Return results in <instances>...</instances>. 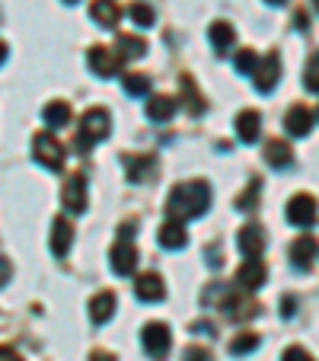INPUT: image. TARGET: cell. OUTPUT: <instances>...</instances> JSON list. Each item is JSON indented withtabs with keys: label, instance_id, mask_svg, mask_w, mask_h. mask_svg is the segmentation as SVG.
Returning <instances> with one entry per match:
<instances>
[{
	"label": "cell",
	"instance_id": "1",
	"mask_svg": "<svg viewBox=\"0 0 319 361\" xmlns=\"http://www.w3.org/2000/svg\"><path fill=\"white\" fill-rule=\"evenodd\" d=\"M211 208V185L208 183H179L176 189L166 198V212H170V221H192L201 218Z\"/></svg>",
	"mask_w": 319,
	"mask_h": 361
},
{
	"label": "cell",
	"instance_id": "2",
	"mask_svg": "<svg viewBox=\"0 0 319 361\" xmlns=\"http://www.w3.org/2000/svg\"><path fill=\"white\" fill-rule=\"evenodd\" d=\"M112 131V118L106 109H89L87 116L80 118V128H77V137H74V147L80 150V154H87L93 144L106 141Z\"/></svg>",
	"mask_w": 319,
	"mask_h": 361
},
{
	"label": "cell",
	"instance_id": "3",
	"mask_svg": "<svg viewBox=\"0 0 319 361\" xmlns=\"http://www.w3.org/2000/svg\"><path fill=\"white\" fill-rule=\"evenodd\" d=\"M32 157L51 173L64 170V147H61V141H58L55 135H48V131L32 137Z\"/></svg>",
	"mask_w": 319,
	"mask_h": 361
},
{
	"label": "cell",
	"instance_id": "4",
	"mask_svg": "<svg viewBox=\"0 0 319 361\" xmlns=\"http://www.w3.org/2000/svg\"><path fill=\"white\" fill-rule=\"evenodd\" d=\"M141 342H144V352H147L154 361H166L170 345H173L170 326H166V323H147L141 333Z\"/></svg>",
	"mask_w": 319,
	"mask_h": 361
},
{
	"label": "cell",
	"instance_id": "5",
	"mask_svg": "<svg viewBox=\"0 0 319 361\" xmlns=\"http://www.w3.org/2000/svg\"><path fill=\"white\" fill-rule=\"evenodd\" d=\"M252 80H256V90L258 93H272L275 90V83L281 80V58L275 55H265V58H258V64L252 68Z\"/></svg>",
	"mask_w": 319,
	"mask_h": 361
},
{
	"label": "cell",
	"instance_id": "6",
	"mask_svg": "<svg viewBox=\"0 0 319 361\" xmlns=\"http://www.w3.org/2000/svg\"><path fill=\"white\" fill-rule=\"evenodd\" d=\"M287 221H291L294 227H313L316 224V198L313 195H294L291 202H287Z\"/></svg>",
	"mask_w": 319,
	"mask_h": 361
},
{
	"label": "cell",
	"instance_id": "7",
	"mask_svg": "<svg viewBox=\"0 0 319 361\" xmlns=\"http://www.w3.org/2000/svg\"><path fill=\"white\" fill-rule=\"evenodd\" d=\"M316 128V112L310 106H291L284 116V131L294 137H306L310 131Z\"/></svg>",
	"mask_w": 319,
	"mask_h": 361
},
{
	"label": "cell",
	"instance_id": "8",
	"mask_svg": "<svg viewBox=\"0 0 319 361\" xmlns=\"http://www.w3.org/2000/svg\"><path fill=\"white\" fill-rule=\"evenodd\" d=\"M156 157H144V154H125V173H128V179L131 183H137V185H144V183H150V179L156 176Z\"/></svg>",
	"mask_w": 319,
	"mask_h": 361
},
{
	"label": "cell",
	"instance_id": "9",
	"mask_svg": "<svg viewBox=\"0 0 319 361\" xmlns=\"http://www.w3.org/2000/svg\"><path fill=\"white\" fill-rule=\"evenodd\" d=\"M87 61H89V71H93L96 77H102V80H106V77H115L118 68H122L118 55H112L109 48H102V45H93V48H89Z\"/></svg>",
	"mask_w": 319,
	"mask_h": 361
},
{
	"label": "cell",
	"instance_id": "10",
	"mask_svg": "<svg viewBox=\"0 0 319 361\" xmlns=\"http://www.w3.org/2000/svg\"><path fill=\"white\" fill-rule=\"evenodd\" d=\"M61 202L70 214H83L87 212V179L83 176H70L64 183V192H61Z\"/></svg>",
	"mask_w": 319,
	"mask_h": 361
},
{
	"label": "cell",
	"instance_id": "11",
	"mask_svg": "<svg viewBox=\"0 0 319 361\" xmlns=\"http://www.w3.org/2000/svg\"><path fill=\"white\" fill-rule=\"evenodd\" d=\"M237 246L246 259H258L265 252V231L258 224H246L243 231L237 233Z\"/></svg>",
	"mask_w": 319,
	"mask_h": 361
},
{
	"label": "cell",
	"instance_id": "12",
	"mask_svg": "<svg viewBox=\"0 0 319 361\" xmlns=\"http://www.w3.org/2000/svg\"><path fill=\"white\" fill-rule=\"evenodd\" d=\"M109 259H112V272L115 275H131L137 266V250L128 243V240H118V243L109 250Z\"/></svg>",
	"mask_w": 319,
	"mask_h": 361
},
{
	"label": "cell",
	"instance_id": "13",
	"mask_svg": "<svg viewBox=\"0 0 319 361\" xmlns=\"http://www.w3.org/2000/svg\"><path fill=\"white\" fill-rule=\"evenodd\" d=\"M313 259H316V237L304 233V237H297L291 246V262H294V269L306 272V269H313Z\"/></svg>",
	"mask_w": 319,
	"mask_h": 361
},
{
	"label": "cell",
	"instance_id": "14",
	"mask_svg": "<svg viewBox=\"0 0 319 361\" xmlns=\"http://www.w3.org/2000/svg\"><path fill=\"white\" fill-rule=\"evenodd\" d=\"M70 243H74V227H70L68 218H55L51 221V252L58 259H64L70 252Z\"/></svg>",
	"mask_w": 319,
	"mask_h": 361
},
{
	"label": "cell",
	"instance_id": "15",
	"mask_svg": "<svg viewBox=\"0 0 319 361\" xmlns=\"http://www.w3.org/2000/svg\"><path fill=\"white\" fill-rule=\"evenodd\" d=\"M135 294L144 300V304H156V300L166 298V288H163V279L156 272H144L135 285Z\"/></svg>",
	"mask_w": 319,
	"mask_h": 361
},
{
	"label": "cell",
	"instance_id": "16",
	"mask_svg": "<svg viewBox=\"0 0 319 361\" xmlns=\"http://www.w3.org/2000/svg\"><path fill=\"white\" fill-rule=\"evenodd\" d=\"M220 310H224L230 320H249V317L258 314V304L249 298H237V294L230 291L224 300H220Z\"/></svg>",
	"mask_w": 319,
	"mask_h": 361
},
{
	"label": "cell",
	"instance_id": "17",
	"mask_svg": "<svg viewBox=\"0 0 319 361\" xmlns=\"http://www.w3.org/2000/svg\"><path fill=\"white\" fill-rule=\"evenodd\" d=\"M265 266L258 259H246L243 266H239V272H237V285L243 288V291H258V288L265 285Z\"/></svg>",
	"mask_w": 319,
	"mask_h": 361
},
{
	"label": "cell",
	"instance_id": "18",
	"mask_svg": "<svg viewBox=\"0 0 319 361\" xmlns=\"http://www.w3.org/2000/svg\"><path fill=\"white\" fill-rule=\"evenodd\" d=\"M237 135L243 144H256L258 135H262V116L256 109H243L237 116Z\"/></svg>",
	"mask_w": 319,
	"mask_h": 361
},
{
	"label": "cell",
	"instance_id": "19",
	"mask_svg": "<svg viewBox=\"0 0 319 361\" xmlns=\"http://www.w3.org/2000/svg\"><path fill=\"white\" fill-rule=\"evenodd\" d=\"M89 16H93L102 29H115L122 10H118L115 0H93V4H89Z\"/></svg>",
	"mask_w": 319,
	"mask_h": 361
},
{
	"label": "cell",
	"instance_id": "20",
	"mask_svg": "<svg viewBox=\"0 0 319 361\" xmlns=\"http://www.w3.org/2000/svg\"><path fill=\"white\" fill-rule=\"evenodd\" d=\"M115 314V294L112 291H99L89 300V320L93 323H109Z\"/></svg>",
	"mask_w": 319,
	"mask_h": 361
},
{
	"label": "cell",
	"instance_id": "21",
	"mask_svg": "<svg viewBox=\"0 0 319 361\" xmlns=\"http://www.w3.org/2000/svg\"><path fill=\"white\" fill-rule=\"evenodd\" d=\"M156 240H160V246H163V250H182V246L189 243L182 221H166V224L160 227V233H156Z\"/></svg>",
	"mask_w": 319,
	"mask_h": 361
},
{
	"label": "cell",
	"instance_id": "22",
	"mask_svg": "<svg viewBox=\"0 0 319 361\" xmlns=\"http://www.w3.org/2000/svg\"><path fill=\"white\" fill-rule=\"evenodd\" d=\"M179 93H182V102H179V106H189L192 116H201L204 99H201V93H198V87H195V80H192V74H182V77H179Z\"/></svg>",
	"mask_w": 319,
	"mask_h": 361
},
{
	"label": "cell",
	"instance_id": "23",
	"mask_svg": "<svg viewBox=\"0 0 319 361\" xmlns=\"http://www.w3.org/2000/svg\"><path fill=\"white\" fill-rule=\"evenodd\" d=\"M176 109H179V102L173 96H154L147 102V118L150 122H170L176 116Z\"/></svg>",
	"mask_w": 319,
	"mask_h": 361
},
{
	"label": "cell",
	"instance_id": "24",
	"mask_svg": "<svg viewBox=\"0 0 319 361\" xmlns=\"http://www.w3.org/2000/svg\"><path fill=\"white\" fill-rule=\"evenodd\" d=\"M265 164L275 166V170H281V166H291V147H287L281 137L268 141V144H265Z\"/></svg>",
	"mask_w": 319,
	"mask_h": 361
},
{
	"label": "cell",
	"instance_id": "25",
	"mask_svg": "<svg viewBox=\"0 0 319 361\" xmlns=\"http://www.w3.org/2000/svg\"><path fill=\"white\" fill-rule=\"evenodd\" d=\"M208 39H211V45L218 48V51H227V48L237 42V32H233V26L230 23H224V20H218V23H211V29H208Z\"/></svg>",
	"mask_w": 319,
	"mask_h": 361
},
{
	"label": "cell",
	"instance_id": "26",
	"mask_svg": "<svg viewBox=\"0 0 319 361\" xmlns=\"http://www.w3.org/2000/svg\"><path fill=\"white\" fill-rule=\"evenodd\" d=\"M118 61H125V58H144L147 55V42L141 39V35H118Z\"/></svg>",
	"mask_w": 319,
	"mask_h": 361
},
{
	"label": "cell",
	"instance_id": "27",
	"mask_svg": "<svg viewBox=\"0 0 319 361\" xmlns=\"http://www.w3.org/2000/svg\"><path fill=\"white\" fill-rule=\"evenodd\" d=\"M42 116H45V125H51V128H64V125L70 122V106H68V102H61V99L48 102Z\"/></svg>",
	"mask_w": 319,
	"mask_h": 361
},
{
	"label": "cell",
	"instance_id": "28",
	"mask_svg": "<svg viewBox=\"0 0 319 361\" xmlns=\"http://www.w3.org/2000/svg\"><path fill=\"white\" fill-rule=\"evenodd\" d=\"M258 195H262V179H252V183L246 185L243 195L233 202V208H237V212H252V208H256V202H258Z\"/></svg>",
	"mask_w": 319,
	"mask_h": 361
},
{
	"label": "cell",
	"instance_id": "29",
	"mask_svg": "<svg viewBox=\"0 0 319 361\" xmlns=\"http://www.w3.org/2000/svg\"><path fill=\"white\" fill-rule=\"evenodd\" d=\"M256 348H258V336L256 333H239L237 339L230 342V355H237V358H239V355L256 352Z\"/></svg>",
	"mask_w": 319,
	"mask_h": 361
},
{
	"label": "cell",
	"instance_id": "30",
	"mask_svg": "<svg viewBox=\"0 0 319 361\" xmlns=\"http://www.w3.org/2000/svg\"><path fill=\"white\" fill-rule=\"evenodd\" d=\"M128 16L135 20V26H141V29L154 26V7H147V4H131Z\"/></svg>",
	"mask_w": 319,
	"mask_h": 361
},
{
	"label": "cell",
	"instance_id": "31",
	"mask_svg": "<svg viewBox=\"0 0 319 361\" xmlns=\"http://www.w3.org/2000/svg\"><path fill=\"white\" fill-rule=\"evenodd\" d=\"M125 93L128 96H147L150 93V80L144 74H128L125 77Z\"/></svg>",
	"mask_w": 319,
	"mask_h": 361
},
{
	"label": "cell",
	"instance_id": "32",
	"mask_svg": "<svg viewBox=\"0 0 319 361\" xmlns=\"http://www.w3.org/2000/svg\"><path fill=\"white\" fill-rule=\"evenodd\" d=\"M258 64V55L256 51H249V48H243V51H237L233 55V68L239 71V74H252V68Z\"/></svg>",
	"mask_w": 319,
	"mask_h": 361
},
{
	"label": "cell",
	"instance_id": "33",
	"mask_svg": "<svg viewBox=\"0 0 319 361\" xmlns=\"http://www.w3.org/2000/svg\"><path fill=\"white\" fill-rule=\"evenodd\" d=\"M306 90H310V93H316V90H319V58L316 55H310V64H306Z\"/></svg>",
	"mask_w": 319,
	"mask_h": 361
},
{
	"label": "cell",
	"instance_id": "34",
	"mask_svg": "<svg viewBox=\"0 0 319 361\" xmlns=\"http://www.w3.org/2000/svg\"><path fill=\"white\" fill-rule=\"evenodd\" d=\"M281 361H313V355L306 352V348H300V345H291V348H284Z\"/></svg>",
	"mask_w": 319,
	"mask_h": 361
},
{
	"label": "cell",
	"instance_id": "35",
	"mask_svg": "<svg viewBox=\"0 0 319 361\" xmlns=\"http://www.w3.org/2000/svg\"><path fill=\"white\" fill-rule=\"evenodd\" d=\"M182 361H211V352L192 345V348H185V352H182Z\"/></svg>",
	"mask_w": 319,
	"mask_h": 361
},
{
	"label": "cell",
	"instance_id": "36",
	"mask_svg": "<svg viewBox=\"0 0 319 361\" xmlns=\"http://www.w3.org/2000/svg\"><path fill=\"white\" fill-rule=\"evenodd\" d=\"M204 256H208V266H211V269H220V266H224V259H220V246H218V243L208 246V252H204Z\"/></svg>",
	"mask_w": 319,
	"mask_h": 361
},
{
	"label": "cell",
	"instance_id": "37",
	"mask_svg": "<svg viewBox=\"0 0 319 361\" xmlns=\"http://www.w3.org/2000/svg\"><path fill=\"white\" fill-rule=\"evenodd\" d=\"M294 307H297V298H291V294H287V298H281V314H284L287 320H291V317L297 314V310H294Z\"/></svg>",
	"mask_w": 319,
	"mask_h": 361
},
{
	"label": "cell",
	"instance_id": "38",
	"mask_svg": "<svg viewBox=\"0 0 319 361\" xmlns=\"http://www.w3.org/2000/svg\"><path fill=\"white\" fill-rule=\"evenodd\" d=\"M10 275H13V266H10V259H4V256H0V288L10 281Z\"/></svg>",
	"mask_w": 319,
	"mask_h": 361
},
{
	"label": "cell",
	"instance_id": "39",
	"mask_svg": "<svg viewBox=\"0 0 319 361\" xmlns=\"http://www.w3.org/2000/svg\"><path fill=\"white\" fill-rule=\"evenodd\" d=\"M192 333H198V336H214V323H208V320H198L195 326H192Z\"/></svg>",
	"mask_w": 319,
	"mask_h": 361
},
{
	"label": "cell",
	"instance_id": "40",
	"mask_svg": "<svg viewBox=\"0 0 319 361\" xmlns=\"http://www.w3.org/2000/svg\"><path fill=\"white\" fill-rule=\"evenodd\" d=\"M0 361H23V358H20V352H16V348L0 345Z\"/></svg>",
	"mask_w": 319,
	"mask_h": 361
},
{
	"label": "cell",
	"instance_id": "41",
	"mask_svg": "<svg viewBox=\"0 0 319 361\" xmlns=\"http://www.w3.org/2000/svg\"><path fill=\"white\" fill-rule=\"evenodd\" d=\"M135 231H137V221H128V224L118 227V237H122V240H131V237H135Z\"/></svg>",
	"mask_w": 319,
	"mask_h": 361
},
{
	"label": "cell",
	"instance_id": "42",
	"mask_svg": "<svg viewBox=\"0 0 319 361\" xmlns=\"http://www.w3.org/2000/svg\"><path fill=\"white\" fill-rule=\"evenodd\" d=\"M89 361H115V355L102 352V348H93V352H89Z\"/></svg>",
	"mask_w": 319,
	"mask_h": 361
},
{
	"label": "cell",
	"instance_id": "43",
	"mask_svg": "<svg viewBox=\"0 0 319 361\" xmlns=\"http://www.w3.org/2000/svg\"><path fill=\"white\" fill-rule=\"evenodd\" d=\"M297 26H300V29H304V32H306V29H310V20H306L304 13H297Z\"/></svg>",
	"mask_w": 319,
	"mask_h": 361
},
{
	"label": "cell",
	"instance_id": "44",
	"mask_svg": "<svg viewBox=\"0 0 319 361\" xmlns=\"http://www.w3.org/2000/svg\"><path fill=\"white\" fill-rule=\"evenodd\" d=\"M7 61V45H4V42H0V64Z\"/></svg>",
	"mask_w": 319,
	"mask_h": 361
},
{
	"label": "cell",
	"instance_id": "45",
	"mask_svg": "<svg viewBox=\"0 0 319 361\" xmlns=\"http://www.w3.org/2000/svg\"><path fill=\"white\" fill-rule=\"evenodd\" d=\"M265 4H272V7H278V4H284V0H265Z\"/></svg>",
	"mask_w": 319,
	"mask_h": 361
},
{
	"label": "cell",
	"instance_id": "46",
	"mask_svg": "<svg viewBox=\"0 0 319 361\" xmlns=\"http://www.w3.org/2000/svg\"><path fill=\"white\" fill-rule=\"evenodd\" d=\"M64 4H77V0H64Z\"/></svg>",
	"mask_w": 319,
	"mask_h": 361
}]
</instances>
